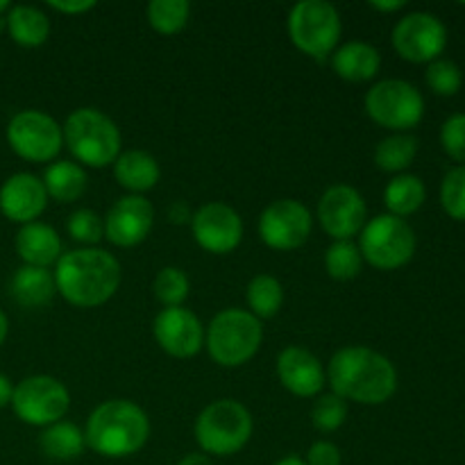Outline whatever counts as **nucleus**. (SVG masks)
Returning a JSON list of instances; mask_svg holds the SVG:
<instances>
[{
  "label": "nucleus",
  "mask_w": 465,
  "mask_h": 465,
  "mask_svg": "<svg viewBox=\"0 0 465 465\" xmlns=\"http://www.w3.org/2000/svg\"><path fill=\"white\" fill-rule=\"evenodd\" d=\"M361 257L380 271H395L409 263L416 252V234L404 218L381 213L361 230Z\"/></svg>",
  "instance_id": "6e6552de"
},
{
  "label": "nucleus",
  "mask_w": 465,
  "mask_h": 465,
  "mask_svg": "<svg viewBox=\"0 0 465 465\" xmlns=\"http://www.w3.org/2000/svg\"><path fill=\"white\" fill-rule=\"evenodd\" d=\"M418 154V139L411 134H393L380 141L375 150L377 168L386 173H400L411 166Z\"/></svg>",
  "instance_id": "c85d7f7f"
},
{
  "label": "nucleus",
  "mask_w": 465,
  "mask_h": 465,
  "mask_svg": "<svg viewBox=\"0 0 465 465\" xmlns=\"http://www.w3.org/2000/svg\"><path fill=\"white\" fill-rule=\"evenodd\" d=\"M195 243L212 254H227L243 239V221L239 212L225 203H207L191 216Z\"/></svg>",
  "instance_id": "2eb2a0df"
},
{
  "label": "nucleus",
  "mask_w": 465,
  "mask_h": 465,
  "mask_svg": "<svg viewBox=\"0 0 465 465\" xmlns=\"http://www.w3.org/2000/svg\"><path fill=\"white\" fill-rule=\"evenodd\" d=\"M153 293L163 307H182V302L189 298V277L182 268H162L153 282Z\"/></svg>",
  "instance_id": "2f4dec72"
},
{
  "label": "nucleus",
  "mask_w": 465,
  "mask_h": 465,
  "mask_svg": "<svg viewBox=\"0 0 465 465\" xmlns=\"http://www.w3.org/2000/svg\"><path fill=\"white\" fill-rule=\"evenodd\" d=\"M341 23L339 9L327 0H302L289 14V36L300 53L313 59H325L339 48Z\"/></svg>",
  "instance_id": "0eeeda50"
},
{
  "label": "nucleus",
  "mask_w": 465,
  "mask_h": 465,
  "mask_svg": "<svg viewBox=\"0 0 465 465\" xmlns=\"http://www.w3.org/2000/svg\"><path fill=\"white\" fill-rule=\"evenodd\" d=\"M7 143L25 162L45 163L59 154L64 145L62 125L53 116L36 109L14 114L7 125Z\"/></svg>",
  "instance_id": "9b49d317"
},
{
  "label": "nucleus",
  "mask_w": 465,
  "mask_h": 465,
  "mask_svg": "<svg viewBox=\"0 0 465 465\" xmlns=\"http://www.w3.org/2000/svg\"><path fill=\"white\" fill-rule=\"evenodd\" d=\"M191 5L186 0H153L148 5V21L159 35H177L189 23Z\"/></svg>",
  "instance_id": "7c9ffc66"
},
{
  "label": "nucleus",
  "mask_w": 465,
  "mask_h": 465,
  "mask_svg": "<svg viewBox=\"0 0 465 465\" xmlns=\"http://www.w3.org/2000/svg\"><path fill=\"white\" fill-rule=\"evenodd\" d=\"M48 204L44 182L32 173H16L0 186V212L12 223H35Z\"/></svg>",
  "instance_id": "a211bd4d"
},
{
  "label": "nucleus",
  "mask_w": 465,
  "mask_h": 465,
  "mask_svg": "<svg viewBox=\"0 0 465 465\" xmlns=\"http://www.w3.org/2000/svg\"><path fill=\"white\" fill-rule=\"evenodd\" d=\"M66 230L77 243H84L89 248V245H95L104 236V221L94 209H77L68 218Z\"/></svg>",
  "instance_id": "f704fd0d"
},
{
  "label": "nucleus",
  "mask_w": 465,
  "mask_h": 465,
  "mask_svg": "<svg viewBox=\"0 0 465 465\" xmlns=\"http://www.w3.org/2000/svg\"><path fill=\"white\" fill-rule=\"evenodd\" d=\"M427 198V189L420 177L416 175H398L389 182L384 191V203L389 213L402 218L409 213H416Z\"/></svg>",
  "instance_id": "bb28decb"
},
{
  "label": "nucleus",
  "mask_w": 465,
  "mask_h": 465,
  "mask_svg": "<svg viewBox=\"0 0 465 465\" xmlns=\"http://www.w3.org/2000/svg\"><path fill=\"white\" fill-rule=\"evenodd\" d=\"M443 209L457 221H465V166H457L445 175L440 184Z\"/></svg>",
  "instance_id": "c9c22d12"
},
{
  "label": "nucleus",
  "mask_w": 465,
  "mask_h": 465,
  "mask_svg": "<svg viewBox=\"0 0 465 465\" xmlns=\"http://www.w3.org/2000/svg\"><path fill=\"white\" fill-rule=\"evenodd\" d=\"M12 298L25 309H41L48 307L53 298L57 295L54 286V275L48 268L36 266H21L12 277Z\"/></svg>",
  "instance_id": "5701e85b"
},
{
  "label": "nucleus",
  "mask_w": 465,
  "mask_h": 465,
  "mask_svg": "<svg viewBox=\"0 0 465 465\" xmlns=\"http://www.w3.org/2000/svg\"><path fill=\"white\" fill-rule=\"evenodd\" d=\"M41 182H44L48 198L57 200V203H75L84 195L86 186H89L84 168L75 162H68V159L50 163Z\"/></svg>",
  "instance_id": "b1692460"
},
{
  "label": "nucleus",
  "mask_w": 465,
  "mask_h": 465,
  "mask_svg": "<svg viewBox=\"0 0 465 465\" xmlns=\"http://www.w3.org/2000/svg\"><path fill=\"white\" fill-rule=\"evenodd\" d=\"M9 36L23 48L44 45L50 36V18L32 5H14L7 12Z\"/></svg>",
  "instance_id": "393cba45"
},
{
  "label": "nucleus",
  "mask_w": 465,
  "mask_h": 465,
  "mask_svg": "<svg viewBox=\"0 0 465 465\" xmlns=\"http://www.w3.org/2000/svg\"><path fill=\"white\" fill-rule=\"evenodd\" d=\"M7 331H9V321L7 316H5L3 309H0V345H3L5 339H7Z\"/></svg>",
  "instance_id": "37998d69"
},
{
  "label": "nucleus",
  "mask_w": 465,
  "mask_h": 465,
  "mask_svg": "<svg viewBox=\"0 0 465 465\" xmlns=\"http://www.w3.org/2000/svg\"><path fill=\"white\" fill-rule=\"evenodd\" d=\"M368 207L354 186L334 184L318 203V221L334 241H350L366 227Z\"/></svg>",
  "instance_id": "4468645a"
},
{
  "label": "nucleus",
  "mask_w": 465,
  "mask_h": 465,
  "mask_svg": "<svg viewBox=\"0 0 465 465\" xmlns=\"http://www.w3.org/2000/svg\"><path fill=\"white\" fill-rule=\"evenodd\" d=\"M325 268L331 280L350 282L359 277L363 268V257L359 245L352 241H334L325 254Z\"/></svg>",
  "instance_id": "c756f323"
},
{
  "label": "nucleus",
  "mask_w": 465,
  "mask_h": 465,
  "mask_svg": "<svg viewBox=\"0 0 465 465\" xmlns=\"http://www.w3.org/2000/svg\"><path fill=\"white\" fill-rule=\"evenodd\" d=\"M114 177L123 189L132 191V195H141L157 186L162 171L157 159L145 150H125L114 162Z\"/></svg>",
  "instance_id": "4be33fe9"
},
{
  "label": "nucleus",
  "mask_w": 465,
  "mask_h": 465,
  "mask_svg": "<svg viewBox=\"0 0 465 465\" xmlns=\"http://www.w3.org/2000/svg\"><path fill=\"white\" fill-rule=\"evenodd\" d=\"M312 213L298 200H275L259 216V236L272 250H298L312 234Z\"/></svg>",
  "instance_id": "ddd939ff"
},
{
  "label": "nucleus",
  "mask_w": 465,
  "mask_h": 465,
  "mask_svg": "<svg viewBox=\"0 0 465 465\" xmlns=\"http://www.w3.org/2000/svg\"><path fill=\"white\" fill-rule=\"evenodd\" d=\"M307 465H341V450L330 440H318L309 448Z\"/></svg>",
  "instance_id": "4c0bfd02"
},
{
  "label": "nucleus",
  "mask_w": 465,
  "mask_h": 465,
  "mask_svg": "<svg viewBox=\"0 0 465 465\" xmlns=\"http://www.w3.org/2000/svg\"><path fill=\"white\" fill-rule=\"evenodd\" d=\"M71 407V393L50 375L25 377L14 386L12 409L25 425L50 427L62 420Z\"/></svg>",
  "instance_id": "9d476101"
},
{
  "label": "nucleus",
  "mask_w": 465,
  "mask_h": 465,
  "mask_svg": "<svg viewBox=\"0 0 465 465\" xmlns=\"http://www.w3.org/2000/svg\"><path fill=\"white\" fill-rule=\"evenodd\" d=\"M73 157L89 168H104L121 154V130L107 114L94 107L75 109L62 127Z\"/></svg>",
  "instance_id": "20e7f679"
},
{
  "label": "nucleus",
  "mask_w": 465,
  "mask_h": 465,
  "mask_svg": "<svg viewBox=\"0 0 465 465\" xmlns=\"http://www.w3.org/2000/svg\"><path fill=\"white\" fill-rule=\"evenodd\" d=\"M366 112L377 125L404 132L420 123L425 114V100L411 82L381 80L366 94Z\"/></svg>",
  "instance_id": "1a4fd4ad"
},
{
  "label": "nucleus",
  "mask_w": 465,
  "mask_h": 465,
  "mask_svg": "<svg viewBox=\"0 0 465 465\" xmlns=\"http://www.w3.org/2000/svg\"><path fill=\"white\" fill-rule=\"evenodd\" d=\"M154 225V209L143 195L116 200L104 218V236L118 248H134L148 239Z\"/></svg>",
  "instance_id": "f3484780"
},
{
  "label": "nucleus",
  "mask_w": 465,
  "mask_h": 465,
  "mask_svg": "<svg viewBox=\"0 0 465 465\" xmlns=\"http://www.w3.org/2000/svg\"><path fill=\"white\" fill-rule=\"evenodd\" d=\"M245 300H248L250 313L254 318H272L280 313L284 304V286L272 275H257L250 280L245 289Z\"/></svg>",
  "instance_id": "cd10ccee"
},
{
  "label": "nucleus",
  "mask_w": 465,
  "mask_h": 465,
  "mask_svg": "<svg viewBox=\"0 0 465 465\" xmlns=\"http://www.w3.org/2000/svg\"><path fill=\"white\" fill-rule=\"evenodd\" d=\"M440 143L450 157L465 162V114H454L443 123Z\"/></svg>",
  "instance_id": "e433bc0d"
},
{
  "label": "nucleus",
  "mask_w": 465,
  "mask_h": 465,
  "mask_svg": "<svg viewBox=\"0 0 465 465\" xmlns=\"http://www.w3.org/2000/svg\"><path fill=\"white\" fill-rule=\"evenodd\" d=\"M48 5L57 12L68 14V16H75V14H84L89 9L95 7L94 0H75V3H64V0H48Z\"/></svg>",
  "instance_id": "58836bf2"
},
{
  "label": "nucleus",
  "mask_w": 465,
  "mask_h": 465,
  "mask_svg": "<svg viewBox=\"0 0 465 465\" xmlns=\"http://www.w3.org/2000/svg\"><path fill=\"white\" fill-rule=\"evenodd\" d=\"M84 431L73 422H54L45 427L39 436V448L45 457L54 461H73L84 452Z\"/></svg>",
  "instance_id": "a878e982"
},
{
  "label": "nucleus",
  "mask_w": 465,
  "mask_h": 465,
  "mask_svg": "<svg viewBox=\"0 0 465 465\" xmlns=\"http://www.w3.org/2000/svg\"><path fill=\"white\" fill-rule=\"evenodd\" d=\"M252 413L236 400H216L195 420V440L203 452L232 457L252 439Z\"/></svg>",
  "instance_id": "423d86ee"
},
{
  "label": "nucleus",
  "mask_w": 465,
  "mask_h": 465,
  "mask_svg": "<svg viewBox=\"0 0 465 465\" xmlns=\"http://www.w3.org/2000/svg\"><path fill=\"white\" fill-rule=\"evenodd\" d=\"M7 9H9V3H7V0H0V14L7 12Z\"/></svg>",
  "instance_id": "a18cd8bd"
},
{
  "label": "nucleus",
  "mask_w": 465,
  "mask_h": 465,
  "mask_svg": "<svg viewBox=\"0 0 465 465\" xmlns=\"http://www.w3.org/2000/svg\"><path fill=\"white\" fill-rule=\"evenodd\" d=\"M327 380L339 398L352 402L384 404L398 391V371L384 354L363 345H350L331 357Z\"/></svg>",
  "instance_id": "f257e3e1"
},
{
  "label": "nucleus",
  "mask_w": 465,
  "mask_h": 465,
  "mask_svg": "<svg viewBox=\"0 0 465 465\" xmlns=\"http://www.w3.org/2000/svg\"><path fill=\"white\" fill-rule=\"evenodd\" d=\"M16 252L23 266L48 268L62 257V239L45 223H27L16 234Z\"/></svg>",
  "instance_id": "aec40b11"
},
{
  "label": "nucleus",
  "mask_w": 465,
  "mask_h": 465,
  "mask_svg": "<svg viewBox=\"0 0 465 465\" xmlns=\"http://www.w3.org/2000/svg\"><path fill=\"white\" fill-rule=\"evenodd\" d=\"M427 84L439 95H454L463 84V73L452 59H434L427 66Z\"/></svg>",
  "instance_id": "72a5a7b5"
},
{
  "label": "nucleus",
  "mask_w": 465,
  "mask_h": 465,
  "mask_svg": "<svg viewBox=\"0 0 465 465\" xmlns=\"http://www.w3.org/2000/svg\"><path fill=\"white\" fill-rule=\"evenodd\" d=\"M277 377L282 386L298 398H316L325 386V371L309 350L291 345L277 357Z\"/></svg>",
  "instance_id": "6ab92c4d"
},
{
  "label": "nucleus",
  "mask_w": 465,
  "mask_h": 465,
  "mask_svg": "<svg viewBox=\"0 0 465 465\" xmlns=\"http://www.w3.org/2000/svg\"><path fill=\"white\" fill-rule=\"evenodd\" d=\"M272 465H307V461H304V459H300V457H295V454H291V457L280 459V461L272 463Z\"/></svg>",
  "instance_id": "c03bdc74"
},
{
  "label": "nucleus",
  "mask_w": 465,
  "mask_h": 465,
  "mask_svg": "<svg viewBox=\"0 0 465 465\" xmlns=\"http://www.w3.org/2000/svg\"><path fill=\"white\" fill-rule=\"evenodd\" d=\"M177 465H213V461L207 454H186Z\"/></svg>",
  "instance_id": "79ce46f5"
},
{
  "label": "nucleus",
  "mask_w": 465,
  "mask_h": 465,
  "mask_svg": "<svg viewBox=\"0 0 465 465\" xmlns=\"http://www.w3.org/2000/svg\"><path fill=\"white\" fill-rule=\"evenodd\" d=\"M53 275L57 293L80 309L109 302L123 280L118 259L100 248H80L62 254Z\"/></svg>",
  "instance_id": "f03ea898"
},
{
  "label": "nucleus",
  "mask_w": 465,
  "mask_h": 465,
  "mask_svg": "<svg viewBox=\"0 0 465 465\" xmlns=\"http://www.w3.org/2000/svg\"><path fill=\"white\" fill-rule=\"evenodd\" d=\"M348 418V404L336 393L318 395L312 409V422L318 431H336Z\"/></svg>",
  "instance_id": "473e14b6"
},
{
  "label": "nucleus",
  "mask_w": 465,
  "mask_h": 465,
  "mask_svg": "<svg viewBox=\"0 0 465 465\" xmlns=\"http://www.w3.org/2000/svg\"><path fill=\"white\" fill-rule=\"evenodd\" d=\"M448 45L443 21L430 12H411L393 27V48L407 62H434Z\"/></svg>",
  "instance_id": "f8f14e48"
},
{
  "label": "nucleus",
  "mask_w": 465,
  "mask_h": 465,
  "mask_svg": "<svg viewBox=\"0 0 465 465\" xmlns=\"http://www.w3.org/2000/svg\"><path fill=\"white\" fill-rule=\"evenodd\" d=\"M150 436L148 413L130 400L103 402L86 420L84 440L104 459H125L139 452Z\"/></svg>",
  "instance_id": "7ed1b4c3"
},
{
  "label": "nucleus",
  "mask_w": 465,
  "mask_h": 465,
  "mask_svg": "<svg viewBox=\"0 0 465 465\" xmlns=\"http://www.w3.org/2000/svg\"><path fill=\"white\" fill-rule=\"evenodd\" d=\"M381 54L366 41H348L331 53V68L341 80L368 82L380 73Z\"/></svg>",
  "instance_id": "412c9836"
},
{
  "label": "nucleus",
  "mask_w": 465,
  "mask_h": 465,
  "mask_svg": "<svg viewBox=\"0 0 465 465\" xmlns=\"http://www.w3.org/2000/svg\"><path fill=\"white\" fill-rule=\"evenodd\" d=\"M159 348L175 359H191L203 350L204 327L193 312L184 307H166L153 322Z\"/></svg>",
  "instance_id": "dca6fc26"
},
{
  "label": "nucleus",
  "mask_w": 465,
  "mask_h": 465,
  "mask_svg": "<svg viewBox=\"0 0 465 465\" xmlns=\"http://www.w3.org/2000/svg\"><path fill=\"white\" fill-rule=\"evenodd\" d=\"M12 395H14L12 381H9V377H5L3 372H0V409L12 404Z\"/></svg>",
  "instance_id": "ea45409f"
},
{
  "label": "nucleus",
  "mask_w": 465,
  "mask_h": 465,
  "mask_svg": "<svg viewBox=\"0 0 465 465\" xmlns=\"http://www.w3.org/2000/svg\"><path fill=\"white\" fill-rule=\"evenodd\" d=\"M404 0H371V7L377 12H398L404 7Z\"/></svg>",
  "instance_id": "a19ab883"
},
{
  "label": "nucleus",
  "mask_w": 465,
  "mask_h": 465,
  "mask_svg": "<svg viewBox=\"0 0 465 465\" xmlns=\"http://www.w3.org/2000/svg\"><path fill=\"white\" fill-rule=\"evenodd\" d=\"M262 341V321L245 309H223L204 331L209 357L223 368H239L248 363L259 352Z\"/></svg>",
  "instance_id": "39448f33"
}]
</instances>
